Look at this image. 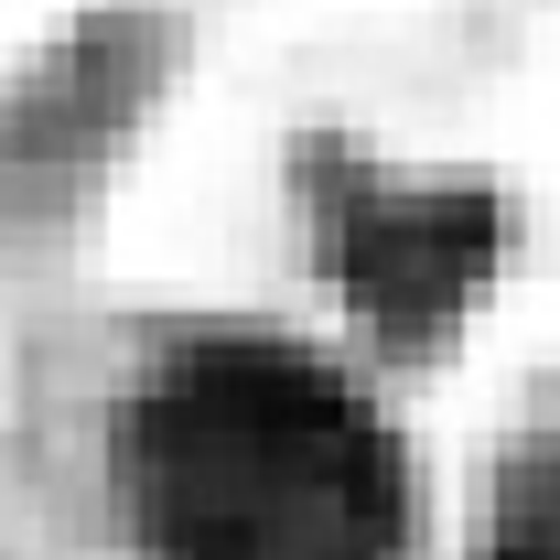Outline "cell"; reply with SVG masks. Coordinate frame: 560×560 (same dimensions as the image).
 I'll return each instance as SVG.
<instances>
[{"label":"cell","instance_id":"obj_1","mask_svg":"<svg viewBox=\"0 0 560 560\" xmlns=\"http://www.w3.org/2000/svg\"><path fill=\"white\" fill-rule=\"evenodd\" d=\"M130 560H410L420 486L346 366L291 335H184L119 410Z\"/></svg>","mask_w":560,"mask_h":560},{"label":"cell","instance_id":"obj_2","mask_svg":"<svg viewBox=\"0 0 560 560\" xmlns=\"http://www.w3.org/2000/svg\"><path fill=\"white\" fill-rule=\"evenodd\" d=\"M495 248H506V215L486 184H410L377 162L324 173V270L388 346H431L486 291Z\"/></svg>","mask_w":560,"mask_h":560},{"label":"cell","instance_id":"obj_3","mask_svg":"<svg viewBox=\"0 0 560 560\" xmlns=\"http://www.w3.org/2000/svg\"><path fill=\"white\" fill-rule=\"evenodd\" d=\"M495 560H560V475H539L528 506L495 528Z\"/></svg>","mask_w":560,"mask_h":560}]
</instances>
